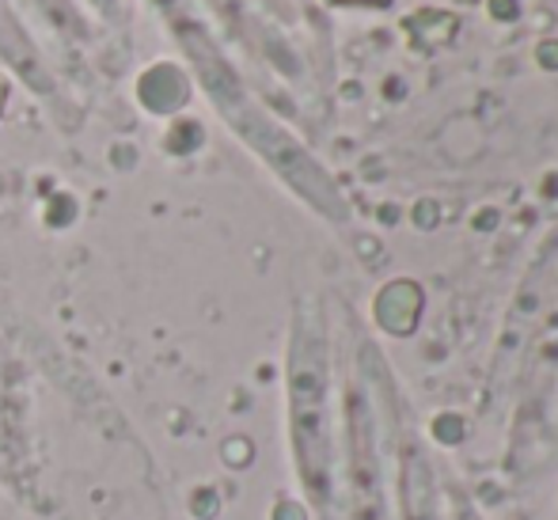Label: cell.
Instances as JSON below:
<instances>
[{"instance_id": "obj_1", "label": "cell", "mask_w": 558, "mask_h": 520, "mask_svg": "<svg viewBox=\"0 0 558 520\" xmlns=\"http://www.w3.org/2000/svg\"><path fill=\"white\" fill-rule=\"evenodd\" d=\"M0 58H4L8 65L20 73V81L27 84V88H35L38 96H50L53 92L50 69H46L43 53H38L35 38L27 35L23 20L15 15L12 0H0Z\"/></svg>"}, {"instance_id": "obj_2", "label": "cell", "mask_w": 558, "mask_h": 520, "mask_svg": "<svg viewBox=\"0 0 558 520\" xmlns=\"http://www.w3.org/2000/svg\"><path fill=\"white\" fill-rule=\"evenodd\" d=\"M31 8H38V12H43V20L50 23L58 35H65V38L88 35V23H84L76 0H31Z\"/></svg>"}, {"instance_id": "obj_3", "label": "cell", "mask_w": 558, "mask_h": 520, "mask_svg": "<svg viewBox=\"0 0 558 520\" xmlns=\"http://www.w3.org/2000/svg\"><path fill=\"white\" fill-rule=\"evenodd\" d=\"M92 4H96L99 12H104L107 20H111V23H118V20H122V8H125V0H92Z\"/></svg>"}]
</instances>
